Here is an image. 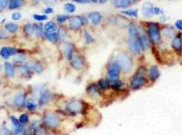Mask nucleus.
Instances as JSON below:
<instances>
[{"label": "nucleus", "mask_w": 182, "mask_h": 135, "mask_svg": "<svg viewBox=\"0 0 182 135\" xmlns=\"http://www.w3.org/2000/svg\"><path fill=\"white\" fill-rule=\"evenodd\" d=\"M117 64L124 72L130 71L133 66L132 59L127 54L125 53H120L116 57Z\"/></svg>", "instance_id": "1"}, {"label": "nucleus", "mask_w": 182, "mask_h": 135, "mask_svg": "<svg viewBox=\"0 0 182 135\" xmlns=\"http://www.w3.org/2000/svg\"><path fill=\"white\" fill-rule=\"evenodd\" d=\"M44 124L50 128H55L60 124V119L55 114L48 113L46 114L43 118Z\"/></svg>", "instance_id": "2"}, {"label": "nucleus", "mask_w": 182, "mask_h": 135, "mask_svg": "<svg viewBox=\"0 0 182 135\" xmlns=\"http://www.w3.org/2000/svg\"><path fill=\"white\" fill-rule=\"evenodd\" d=\"M149 35L152 40L155 43L159 42L160 40V33L159 28L157 25L151 23L149 26Z\"/></svg>", "instance_id": "3"}, {"label": "nucleus", "mask_w": 182, "mask_h": 135, "mask_svg": "<svg viewBox=\"0 0 182 135\" xmlns=\"http://www.w3.org/2000/svg\"><path fill=\"white\" fill-rule=\"evenodd\" d=\"M120 67L117 64H111L108 69V81L113 82L115 81L118 79L119 74L120 73Z\"/></svg>", "instance_id": "4"}, {"label": "nucleus", "mask_w": 182, "mask_h": 135, "mask_svg": "<svg viewBox=\"0 0 182 135\" xmlns=\"http://www.w3.org/2000/svg\"><path fill=\"white\" fill-rule=\"evenodd\" d=\"M128 46L130 50L135 55H138L141 52V46L138 37L130 36L128 40Z\"/></svg>", "instance_id": "5"}, {"label": "nucleus", "mask_w": 182, "mask_h": 135, "mask_svg": "<svg viewBox=\"0 0 182 135\" xmlns=\"http://www.w3.org/2000/svg\"><path fill=\"white\" fill-rule=\"evenodd\" d=\"M86 20L84 18L74 17L72 18L69 22V27L72 30H77L83 25L86 23Z\"/></svg>", "instance_id": "6"}, {"label": "nucleus", "mask_w": 182, "mask_h": 135, "mask_svg": "<svg viewBox=\"0 0 182 135\" xmlns=\"http://www.w3.org/2000/svg\"><path fill=\"white\" fill-rule=\"evenodd\" d=\"M83 109L82 103L78 100L72 101L67 106V110L72 113H80L83 111Z\"/></svg>", "instance_id": "7"}, {"label": "nucleus", "mask_w": 182, "mask_h": 135, "mask_svg": "<svg viewBox=\"0 0 182 135\" xmlns=\"http://www.w3.org/2000/svg\"><path fill=\"white\" fill-rule=\"evenodd\" d=\"M146 82L145 77L141 76H135L133 78L130 83V87L133 90H137L140 88Z\"/></svg>", "instance_id": "8"}, {"label": "nucleus", "mask_w": 182, "mask_h": 135, "mask_svg": "<svg viewBox=\"0 0 182 135\" xmlns=\"http://www.w3.org/2000/svg\"><path fill=\"white\" fill-rule=\"evenodd\" d=\"M142 12L144 16L147 18H150L154 13V7L152 4L149 2H145L142 6Z\"/></svg>", "instance_id": "9"}, {"label": "nucleus", "mask_w": 182, "mask_h": 135, "mask_svg": "<svg viewBox=\"0 0 182 135\" xmlns=\"http://www.w3.org/2000/svg\"><path fill=\"white\" fill-rule=\"evenodd\" d=\"M71 65L75 69L80 70L83 69L84 66V61L82 57L76 56L72 58Z\"/></svg>", "instance_id": "10"}, {"label": "nucleus", "mask_w": 182, "mask_h": 135, "mask_svg": "<svg viewBox=\"0 0 182 135\" xmlns=\"http://www.w3.org/2000/svg\"><path fill=\"white\" fill-rule=\"evenodd\" d=\"M16 49L11 47H3L1 50V54L4 59H8L11 56L14 55L17 53Z\"/></svg>", "instance_id": "11"}, {"label": "nucleus", "mask_w": 182, "mask_h": 135, "mask_svg": "<svg viewBox=\"0 0 182 135\" xmlns=\"http://www.w3.org/2000/svg\"><path fill=\"white\" fill-rule=\"evenodd\" d=\"M64 54L67 59L72 60L74 54V47L70 43H66L64 46Z\"/></svg>", "instance_id": "12"}, {"label": "nucleus", "mask_w": 182, "mask_h": 135, "mask_svg": "<svg viewBox=\"0 0 182 135\" xmlns=\"http://www.w3.org/2000/svg\"><path fill=\"white\" fill-rule=\"evenodd\" d=\"M89 19L91 20L92 23L94 25L99 24L101 21L102 17L100 13L98 12H93L89 13L88 16Z\"/></svg>", "instance_id": "13"}, {"label": "nucleus", "mask_w": 182, "mask_h": 135, "mask_svg": "<svg viewBox=\"0 0 182 135\" xmlns=\"http://www.w3.org/2000/svg\"><path fill=\"white\" fill-rule=\"evenodd\" d=\"M160 76V72L157 67L153 66L151 67L149 71V76L152 81L157 80Z\"/></svg>", "instance_id": "14"}, {"label": "nucleus", "mask_w": 182, "mask_h": 135, "mask_svg": "<svg viewBox=\"0 0 182 135\" xmlns=\"http://www.w3.org/2000/svg\"><path fill=\"white\" fill-rule=\"evenodd\" d=\"M113 4L118 8H126L131 4L130 0H113Z\"/></svg>", "instance_id": "15"}, {"label": "nucleus", "mask_w": 182, "mask_h": 135, "mask_svg": "<svg viewBox=\"0 0 182 135\" xmlns=\"http://www.w3.org/2000/svg\"><path fill=\"white\" fill-rule=\"evenodd\" d=\"M139 42L142 49L144 50L148 49L150 47L149 39L145 35L141 36V38L139 39Z\"/></svg>", "instance_id": "16"}, {"label": "nucleus", "mask_w": 182, "mask_h": 135, "mask_svg": "<svg viewBox=\"0 0 182 135\" xmlns=\"http://www.w3.org/2000/svg\"><path fill=\"white\" fill-rule=\"evenodd\" d=\"M25 101H26V97L25 95L22 94H20L15 98L14 103L16 105L21 107L25 105Z\"/></svg>", "instance_id": "17"}, {"label": "nucleus", "mask_w": 182, "mask_h": 135, "mask_svg": "<svg viewBox=\"0 0 182 135\" xmlns=\"http://www.w3.org/2000/svg\"><path fill=\"white\" fill-rule=\"evenodd\" d=\"M5 72L6 75L10 77H13L15 75V70L14 66L9 62H6L4 65Z\"/></svg>", "instance_id": "18"}, {"label": "nucleus", "mask_w": 182, "mask_h": 135, "mask_svg": "<svg viewBox=\"0 0 182 135\" xmlns=\"http://www.w3.org/2000/svg\"><path fill=\"white\" fill-rule=\"evenodd\" d=\"M86 91L88 92V94H90L91 95H99L100 94V90L99 88L96 86V84H92L86 88Z\"/></svg>", "instance_id": "19"}, {"label": "nucleus", "mask_w": 182, "mask_h": 135, "mask_svg": "<svg viewBox=\"0 0 182 135\" xmlns=\"http://www.w3.org/2000/svg\"><path fill=\"white\" fill-rule=\"evenodd\" d=\"M44 29L47 33H54L57 30V25L54 22L50 21L45 25Z\"/></svg>", "instance_id": "20"}, {"label": "nucleus", "mask_w": 182, "mask_h": 135, "mask_svg": "<svg viewBox=\"0 0 182 135\" xmlns=\"http://www.w3.org/2000/svg\"><path fill=\"white\" fill-rule=\"evenodd\" d=\"M24 0H11L9 8L11 10L16 9L22 6Z\"/></svg>", "instance_id": "21"}, {"label": "nucleus", "mask_w": 182, "mask_h": 135, "mask_svg": "<svg viewBox=\"0 0 182 135\" xmlns=\"http://www.w3.org/2000/svg\"><path fill=\"white\" fill-rule=\"evenodd\" d=\"M173 47L176 50L181 49L182 47V39L180 37H176L173 41Z\"/></svg>", "instance_id": "22"}, {"label": "nucleus", "mask_w": 182, "mask_h": 135, "mask_svg": "<svg viewBox=\"0 0 182 135\" xmlns=\"http://www.w3.org/2000/svg\"><path fill=\"white\" fill-rule=\"evenodd\" d=\"M51 98L50 93L48 91L44 92L42 94L41 97L39 99V104L40 105H44L47 103L50 100Z\"/></svg>", "instance_id": "23"}, {"label": "nucleus", "mask_w": 182, "mask_h": 135, "mask_svg": "<svg viewBox=\"0 0 182 135\" xmlns=\"http://www.w3.org/2000/svg\"><path fill=\"white\" fill-rule=\"evenodd\" d=\"M45 36L47 37V38L50 40V42H56L58 41L59 37L58 33H45Z\"/></svg>", "instance_id": "24"}, {"label": "nucleus", "mask_w": 182, "mask_h": 135, "mask_svg": "<svg viewBox=\"0 0 182 135\" xmlns=\"http://www.w3.org/2000/svg\"><path fill=\"white\" fill-rule=\"evenodd\" d=\"M128 33L130 36L132 37H138V31L136 28L135 25L133 24H130L128 27Z\"/></svg>", "instance_id": "25"}, {"label": "nucleus", "mask_w": 182, "mask_h": 135, "mask_svg": "<svg viewBox=\"0 0 182 135\" xmlns=\"http://www.w3.org/2000/svg\"><path fill=\"white\" fill-rule=\"evenodd\" d=\"M6 28L10 33H14L17 31L18 27L17 25L12 23H9L6 25Z\"/></svg>", "instance_id": "26"}, {"label": "nucleus", "mask_w": 182, "mask_h": 135, "mask_svg": "<svg viewBox=\"0 0 182 135\" xmlns=\"http://www.w3.org/2000/svg\"><path fill=\"white\" fill-rule=\"evenodd\" d=\"M122 13L127 15L128 16L132 17H138V10H128L122 11Z\"/></svg>", "instance_id": "27"}, {"label": "nucleus", "mask_w": 182, "mask_h": 135, "mask_svg": "<svg viewBox=\"0 0 182 135\" xmlns=\"http://www.w3.org/2000/svg\"><path fill=\"white\" fill-rule=\"evenodd\" d=\"M24 30L25 33L28 35H32L35 30V28L34 27L33 25L32 24H28L25 25Z\"/></svg>", "instance_id": "28"}, {"label": "nucleus", "mask_w": 182, "mask_h": 135, "mask_svg": "<svg viewBox=\"0 0 182 135\" xmlns=\"http://www.w3.org/2000/svg\"><path fill=\"white\" fill-rule=\"evenodd\" d=\"M28 68H31L37 73H40L42 71V67L41 65L37 63H32L30 64L28 66H27Z\"/></svg>", "instance_id": "29"}, {"label": "nucleus", "mask_w": 182, "mask_h": 135, "mask_svg": "<svg viewBox=\"0 0 182 135\" xmlns=\"http://www.w3.org/2000/svg\"><path fill=\"white\" fill-rule=\"evenodd\" d=\"M64 10L67 12L72 13L76 10V6L72 3H67L64 6Z\"/></svg>", "instance_id": "30"}, {"label": "nucleus", "mask_w": 182, "mask_h": 135, "mask_svg": "<svg viewBox=\"0 0 182 135\" xmlns=\"http://www.w3.org/2000/svg\"><path fill=\"white\" fill-rule=\"evenodd\" d=\"M99 84L100 88H102L103 90L108 89L109 87V83L108 81L103 80H100L99 82Z\"/></svg>", "instance_id": "31"}, {"label": "nucleus", "mask_w": 182, "mask_h": 135, "mask_svg": "<svg viewBox=\"0 0 182 135\" xmlns=\"http://www.w3.org/2000/svg\"><path fill=\"white\" fill-rule=\"evenodd\" d=\"M69 18L70 17L67 15H58L57 16V20L60 23H64L67 20L69 19Z\"/></svg>", "instance_id": "32"}, {"label": "nucleus", "mask_w": 182, "mask_h": 135, "mask_svg": "<svg viewBox=\"0 0 182 135\" xmlns=\"http://www.w3.org/2000/svg\"><path fill=\"white\" fill-rule=\"evenodd\" d=\"M27 107L29 110H34L36 108V105L34 103L33 101L29 100L27 103Z\"/></svg>", "instance_id": "33"}, {"label": "nucleus", "mask_w": 182, "mask_h": 135, "mask_svg": "<svg viewBox=\"0 0 182 135\" xmlns=\"http://www.w3.org/2000/svg\"><path fill=\"white\" fill-rule=\"evenodd\" d=\"M34 19L39 21H42L47 20V17L45 15H39V14H34L33 16Z\"/></svg>", "instance_id": "34"}, {"label": "nucleus", "mask_w": 182, "mask_h": 135, "mask_svg": "<svg viewBox=\"0 0 182 135\" xmlns=\"http://www.w3.org/2000/svg\"><path fill=\"white\" fill-rule=\"evenodd\" d=\"M84 36H85L86 41L87 43H91V42H94V39L92 37V36L90 35V33H88L87 31H85Z\"/></svg>", "instance_id": "35"}, {"label": "nucleus", "mask_w": 182, "mask_h": 135, "mask_svg": "<svg viewBox=\"0 0 182 135\" xmlns=\"http://www.w3.org/2000/svg\"><path fill=\"white\" fill-rule=\"evenodd\" d=\"M58 35L59 38H60L61 39H64V37L66 36V31L64 30V29L63 28H60L58 31Z\"/></svg>", "instance_id": "36"}, {"label": "nucleus", "mask_w": 182, "mask_h": 135, "mask_svg": "<svg viewBox=\"0 0 182 135\" xmlns=\"http://www.w3.org/2000/svg\"><path fill=\"white\" fill-rule=\"evenodd\" d=\"M113 83V87L115 88H121V87H123L124 86V84L118 79L115 81Z\"/></svg>", "instance_id": "37"}, {"label": "nucleus", "mask_w": 182, "mask_h": 135, "mask_svg": "<svg viewBox=\"0 0 182 135\" xmlns=\"http://www.w3.org/2000/svg\"><path fill=\"white\" fill-rule=\"evenodd\" d=\"M152 52L153 53V55L155 56V57L156 59V60L159 63H161V59L160 58L159 54V52H158L157 50L156 49V48H152Z\"/></svg>", "instance_id": "38"}, {"label": "nucleus", "mask_w": 182, "mask_h": 135, "mask_svg": "<svg viewBox=\"0 0 182 135\" xmlns=\"http://www.w3.org/2000/svg\"><path fill=\"white\" fill-rule=\"evenodd\" d=\"M35 30H36V35L38 36H41L42 33L43 32V28L41 24H38L35 27Z\"/></svg>", "instance_id": "39"}, {"label": "nucleus", "mask_w": 182, "mask_h": 135, "mask_svg": "<svg viewBox=\"0 0 182 135\" xmlns=\"http://www.w3.org/2000/svg\"><path fill=\"white\" fill-rule=\"evenodd\" d=\"M19 121L21 124H25L28 121V117L26 114H22L20 116Z\"/></svg>", "instance_id": "40"}, {"label": "nucleus", "mask_w": 182, "mask_h": 135, "mask_svg": "<svg viewBox=\"0 0 182 135\" xmlns=\"http://www.w3.org/2000/svg\"><path fill=\"white\" fill-rule=\"evenodd\" d=\"M22 130H23V126L22 124H19L17 127H15V134H17V135L19 134L22 132Z\"/></svg>", "instance_id": "41"}, {"label": "nucleus", "mask_w": 182, "mask_h": 135, "mask_svg": "<svg viewBox=\"0 0 182 135\" xmlns=\"http://www.w3.org/2000/svg\"><path fill=\"white\" fill-rule=\"evenodd\" d=\"M11 17H12V19L14 20H18L21 18V14L19 12L14 13V14H12Z\"/></svg>", "instance_id": "42"}, {"label": "nucleus", "mask_w": 182, "mask_h": 135, "mask_svg": "<svg viewBox=\"0 0 182 135\" xmlns=\"http://www.w3.org/2000/svg\"><path fill=\"white\" fill-rule=\"evenodd\" d=\"M11 120L12 124L14 125V127H17V126H18L20 123L19 122L18 120H17L16 117H14V116H12L11 117Z\"/></svg>", "instance_id": "43"}, {"label": "nucleus", "mask_w": 182, "mask_h": 135, "mask_svg": "<svg viewBox=\"0 0 182 135\" xmlns=\"http://www.w3.org/2000/svg\"><path fill=\"white\" fill-rule=\"evenodd\" d=\"M8 3V0H0V6L2 8H6Z\"/></svg>", "instance_id": "44"}, {"label": "nucleus", "mask_w": 182, "mask_h": 135, "mask_svg": "<svg viewBox=\"0 0 182 135\" xmlns=\"http://www.w3.org/2000/svg\"><path fill=\"white\" fill-rule=\"evenodd\" d=\"M175 26L178 30H182V20H177L175 23Z\"/></svg>", "instance_id": "45"}, {"label": "nucleus", "mask_w": 182, "mask_h": 135, "mask_svg": "<svg viewBox=\"0 0 182 135\" xmlns=\"http://www.w3.org/2000/svg\"><path fill=\"white\" fill-rule=\"evenodd\" d=\"M57 0H44V3L47 4V5H51L57 2Z\"/></svg>", "instance_id": "46"}, {"label": "nucleus", "mask_w": 182, "mask_h": 135, "mask_svg": "<svg viewBox=\"0 0 182 135\" xmlns=\"http://www.w3.org/2000/svg\"><path fill=\"white\" fill-rule=\"evenodd\" d=\"M33 128L34 130L36 132H38L40 130V127L39 126V124L37 123H34L33 126Z\"/></svg>", "instance_id": "47"}, {"label": "nucleus", "mask_w": 182, "mask_h": 135, "mask_svg": "<svg viewBox=\"0 0 182 135\" xmlns=\"http://www.w3.org/2000/svg\"><path fill=\"white\" fill-rule=\"evenodd\" d=\"M44 12L47 14H51L53 12V10L51 8H45V10H44Z\"/></svg>", "instance_id": "48"}, {"label": "nucleus", "mask_w": 182, "mask_h": 135, "mask_svg": "<svg viewBox=\"0 0 182 135\" xmlns=\"http://www.w3.org/2000/svg\"><path fill=\"white\" fill-rule=\"evenodd\" d=\"M7 33L4 31H0V38H6L7 37Z\"/></svg>", "instance_id": "49"}, {"label": "nucleus", "mask_w": 182, "mask_h": 135, "mask_svg": "<svg viewBox=\"0 0 182 135\" xmlns=\"http://www.w3.org/2000/svg\"><path fill=\"white\" fill-rule=\"evenodd\" d=\"M162 10L159 8H154V13L155 14H159L161 13Z\"/></svg>", "instance_id": "50"}, {"label": "nucleus", "mask_w": 182, "mask_h": 135, "mask_svg": "<svg viewBox=\"0 0 182 135\" xmlns=\"http://www.w3.org/2000/svg\"><path fill=\"white\" fill-rule=\"evenodd\" d=\"M76 2L82 3H87L90 2V0H76Z\"/></svg>", "instance_id": "51"}, {"label": "nucleus", "mask_w": 182, "mask_h": 135, "mask_svg": "<svg viewBox=\"0 0 182 135\" xmlns=\"http://www.w3.org/2000/svg\"><path fill=\"white\" fill-rule=\"evenodd\" d=\"M99 1L100 3L103 4V3H105L107 0H99Z\"/></svg>", "instance_id": "52"}, {"label": "nucleus", "mask_w": 182, "mask_h": 135, "mask_svg": "<svg viewBox=\"0 0 182 135\" xmlns=\"http://www.w3.org/2000/svg\"><path fill=\"white\" fill-rule=\"evenodd\" d=\"M138 0H130V2L131 4H133V3H134L137 1Z\"/></svg>", "instance_id": "53"}, {"label": "nucleus", "mask_w": 182, "mask_h": 135, "mask_svg": "<svg viewBox=\"0 0 182 135\" xmlns=\"http://www.w3.org/2000/svg\"><path fill=\"white\" fill-rule=\"evenodd\" d=\"M34 2H36V3H37V2H39V0H32Z\"/></svg>", "instance_id": "54"}, {"label": "nucleus", "mask_w": 182, "mask_h": 135, "mask_svg": "<svg viewBox=\"0 0 182 135\" xmlns=\"http://www.w3.org/2000/svg\"><path fill=\"white\" fill-rule=\"evenodd\" d=\"M91 1H92L93 2H94V3H95V2H97V0H91Z\"/></svg>", "instance_id": "55"}, {"label": "nucleus", "mask_w": 182, "mask_h": 135, "mask_svg": "<svg viewBox=\"0 0 182 135\" xmlns=\"http://www.w3.org/2000/svg\"><path fill=\"white\" fill-rule=\"evenodd\" d=\"M1 69V64H0V70Z\"/></svg>", "instance_id": "56"}, {"label": "nucleus", "mask_w": 182, "mask_h": 135, "mask_svg": "<svg viewBox=\"0 0 182 135\" xmlns=\"http://www.w3.org/2000/svg\"><path fill=\"white\" fill-rule=\"evenodd\" d=\"M1 8H1V6H0V9H1Z\"/></svg>", "instance_id": "57"}, {"label": "nucleus", "mask_w": 182, "mask_h": 135, "mask_svg": "<svg viewBox=\"0 0 182 135\" xmlns=\"http://www.w3.org/2000/svg\"><path fill=\"white\" fill-rule=\"evenodd\" d=\"M74 1H76V0H74Z\"/></svg>", "instance_id": "58"}]
</instances>
